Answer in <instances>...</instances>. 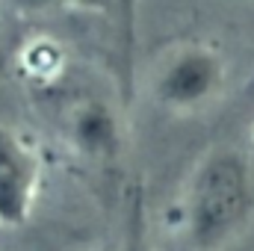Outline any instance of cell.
I'll use <instances>...</instances> for the list:
<instances>
[{
	"mask_svg": "<svg viewBox=\"0 0 254 251\" xmlns=\"http://www.w3.org/2000/svg\"><path fill=\"white\" fill-rule=\"evenodd\" d=\"M254 210V181L243 154L213 151L192 178L187 225L198 249H219L240 234Z\"/></svg>",
	"mask_w": 254,
	"mask_h": 251,
	"instance_id": "1",
	"label": "cell"
},
{
	"mask_svg": "<svg viewBox=\"0 0 254 251\" xmlns=\"http://www.w3.org/2000/svg\"><path fill=\"white\" fill-rule=\"evenodd\" d=\"M222 83V57L207 45H184L160 68L154 92L157 101L172 113H195L219 95Z\"/></svg>",
	"mask_w": 254,
	"mask_h": 251,
	"instance_id": "2",
	"label": "cell"
},
{
	"mask_svg": "<svg viewBox=\"0 0 254 251\" xmlns=\"http://www.w3.org/2000/svg\"><path fill=\"white\" fill-rule=\"evenodd\" d=\"M42 160L27 139L0 125V228H21L36 210Z\"/></svg>",
	"mask_w": 254,
	"mask_h": 251,
	"instance_id": "3",
	"label": "cell"
},
{
	"mask_svg": "<svg viewBox=\"0 0 254 251\" xmlns=\"http://www.w3.org/2000/svg\"><path fill=\"white\" fill-rule=\"evenodd\" d=\"M71 133L77 148L92 157H110L119 148V122L101 101H89L77 110Z\"/></svg>",
	"mask_w": 254,
	"mask_h": 251,
	"instance_id": "4",
	"label": "cell"
},
{
	"mask_svg": "<svg viewBox=\"0 0 254 251\" xmlns=\"http://www.w3.org/2000/svg\"><path fill=\"white\" fill-rule=\"evenodd\" d=\"M122 251H154L151 237H148V231H145V216H142V204H139V201H136V207H133V213H130Z\"/></svg>",
	"mask_w": 254,
	"mask_h": 251,
	"instance_id": "5",
	"label": "cell"
}]
</instances>
